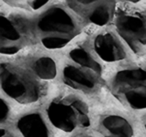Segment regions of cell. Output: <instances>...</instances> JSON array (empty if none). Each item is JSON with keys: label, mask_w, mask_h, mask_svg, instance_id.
Here are the masks:
<instances>
[{"label": "cell", "mask_w": 146, "mask_h": 137, "mask_svg": "<svg viewBox=\"0 0 146 137\" xmlns=\"http://www.w3.org/2000/svg\"><path fill=\"white\" fill-rule=\"evenodd\" d=\"M32 35L47 49H61L75 39L82 30L81 18L61 3L44 6L31 22Z\"/></svg>", "instance_id": "1"}, {"label": "cell", "mask_w": 146, "mask_h": 137, "mask_svg": "<svg viewBox=\"0 0 146 137\" xmlns=\"http://www.w3.org/2000/svg\"><path fill=\"white\" fill-rule=\"evenodd\" d=\"M114 10L112 21L115 33L137 55L145 53L146 17L144 10L133 6Z\"/></svg>", "instance_id": "2"}, {"label": "cell", "mask_w": 146, "mask_h": 137, "mask_svg": "<svg viewBox=\"0 0 146 137\" xmlns=\"http://www.w3.org/2000/svg\"><path fill=\"white\" fill-rule=\"evenodd\" d=\"M46 113L50 122L64 132H72L90 125L86 104L72 95L53 99L47 106Z\"/></svg>", "instance_id": "3"}, {"label": "cell", "mask_w": 146, "mask_h": 137, "mask_svg": "<svg viewBox=\"0 0 146 137\" xmlns=\"http://www.w3.org/2000/svg\"><path fill=\"white\" fill-rule=\"evenodd\" d=\"M0 88L21 104L34 103L41 96L39 83L28 72L10 63H0Z\"/></svg>", "instance_id": "4"}, {"label": "cell", "mask_w": 146, "mask_h": 137, "mask_svg": "<svg viewBox=\"0 0 146 137\" xmlns=\"http://www.w3.org/2000/svg\"><path fill=\"white\" fill-rule=\"evenodd\" d=\"M113 92L122 102L135 110L146 107V72L142 67L118 71L113 78Z\"/></svg>", "instance_id": "5"}, {"label": "cell", "mask_w": 146, "mask_h": 137, "mask_svg": "<svg viewBox=\"0 0 146 137\" xmlns=\"http://www.w3.org/2000/svg\"><path fill=\"white\" fill-rule=\"evenodd\" d=\"M30 34L31 22L18 15L0 12V54L18 53L29 42Z\"/></svg>", "instance_id": "6"}, {"label": "cell", "mask_w": 146, "mask_h": 137, "mask_svg": "<svg viewBox=\"0 0 146 137\" xmlns=\"http://www.w3.org/2000/svg\"><path fill=\"white\" fill-rule=\"evenodd\" d=\"M93 50L105 62H118L126 57V52L119 37L111 30L98 32L92 41Z\"/></svg>", "instance_id": "7"}, {"label": "cell", "mask_w": 146, "mask_h": 137, "mask_svg": "<svg viewBox=\"0 0 146 137\" xmlns=\"http://www.w3.org/2000/svg\"><path fill=\"white\" fill-rule=\"evenodd\" d=\"M65 84L81 91H92L96 88L101 75L76 63H67L62 70Z\"/></svg>", "instance_id": "8"}, {"label": "cell", "mask_w": 146, "mask_h": 137, "mask_svg": "<svg viewBox=\"0 0 146 137\" xmlns=\"http://www.w3.org/2000/svg\"><path fill=\"white\" fill-rule=\"evenodd\" d=\"M16 126L23 137H49V130L42 116L37 112L21 116Z\"/></svg>", "instance_id": "9"}, {"label": "cell", "mask_w": 146, "mask_h": 137, "mask_svg": "<svg viewBox=\"0 0 146 137\" xmlns=\"http://www.w3.org/2000/svg\"><path fill=\"white\" fill-rule=\"evenodd\" d=\"M103 137H132L133 128L130 122L120 115H107L100 122Z\"/></svg>", "instance_id": "10"}, {"label": "cell", "mask_w": 146, "mask_h": 137, "mask_svg": "<svg viewBox=\"0 0 146 137\" xmlns=\"http://www.w3.org/2000/svg\"><path fill=\"white\" fill-rule=\"evenodd\" d=\"M114 10V0H104L103 2L92 8L84 16V19L98 27H104L112 21Z\"/></svg>", "instance_id": "11"}, {"label": "cell", "mask_w": 146, "mask_h": 137, "mask_svg": "<svg viewBox=\"0 0 146 137\" xmlns=\"http://www.w3.org/2000/svg\"><path fill=\"white\" fill-rule=\"evenodd\" d=\"M68 56L71 62L84 66L86 68L92 70L93 72L101 75V65L98 63V61H96L94 59V57L90 54L89 51L82 45H77V46L73 47L70 50V52H69Z\"/></svg>", "instance_id": "12"}, {"label": "cell", "mask_w": 146, "mask_h": 137, "mask_svg": "<svg viewBox=\"0 0 146 137\" xmlns=\"http://www.w3.org/2000/svg\"><path fill=\"white\" fill-rule=\"evenodd\" d=\"M32 71L43 80H52L57 74L55 61L49 56H40L31 62Z\"/></svg>", "instance_id": "13"}, {"label": "cell", "mask_w": 146, "mask_h": 137, "mask_svg": "<svg viewBox=\"0 0 146 137\" xmlns=\"http://www.w3.org/2000/svg\"><path fill=\"white\" fill-rule=\"evenodd\" d=\"M103 1L104 0H66V5L71 10L74 11L80 18H84V16L92 8L97 6Z\"/></svg>", "instance_id": "14"}, {"label": "cell", "mask_w": 146, "mask_h": 137, "mask_svg": "<svg viewBox=\"0 0 146 137\" xmlns=\"http://www.w3.org/2000/svg\"><path fill=\"white\" fill-rule=\"evenodd\" d=\"M9 106L3 99L0 98V122H3L8 118L9 115Z\"/></svg>", "instance_id": "15"}, {"label": "cell", "mask_w": 146, "mask_h": 137, "mask_svg": "<svg viewBox=\"0 0 146 137\" xmlns=\"http://www.w3.org/2000/svg\"><path fill=\"white\" fill-rule=\"evenodd\" d=\"M50 0H31L29 3V6L33 9V10H40L44 6H46L49 3Z\"/></svg>", "instance_id": "16"}, {"label": "cell", "mask_w": 146, "mask_h": 137, "mask_svg": "<svg viewBox=\"0 0 146 137\" xmlns=\"http://www.w3.org/2000/svg\"><path fill=\"white\" fill-rule=\"evenodd\" d=\"M6 2L11 3V4H22V3H26L29 5L31 0H5Z\"/></svg>", "instance_id": "17"}, {"label": "cell", "mask_w": 146, "mask_h": 137, "mask_svg": "<svg viewBox=\"0 0 146 137\" xmlns=\"http://www.w3.org/2000/svg\"><path fill=\"white\" fill-rule=\"evenodd\" d=\"M120 2H123L124 4H137L143 0H119Z\"/></svg>", "instance_id": "18"}, {"label": "cell", "mask_w": 146, "mask_h": 137, "mask_svg": "<svg viewBox=\"0 0 146 137\" xmlns=\"http://www.w3.org/2000/svg\"><path fill=\"white\" fill-rule=\"evenodd\" d=\"M5 134H6V130H5V129L0 128V137H3Z\"/></svg>", "instance_id": "19"}]
</instances>
